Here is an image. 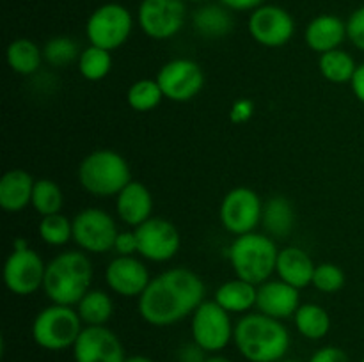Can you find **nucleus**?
Returning a JSON list of instances; mask_svg holds the SVG:
<instances>
[{"label": "nucleus", "instance_id": "f257e3e1", "mask_svg": "<svg viewBox=\"0 0 364 362\" xmlns=\"http://www.w3.org/2000/svg\"><path fill=\"white\" fill-rule=\"evenodd\" d=\"M206 286L192 270L176 266L153 277L139 297V314L151 327H171L180 323L205 302Z\"/></svg>", "mask_w": 364, "mask_h": 362}, {"label": "nucleus", "instance_id": "f03ea898", "mask_svg": "<svg viewBox=\"0 0 364 362\" xmlns=\"http://www.w3.org/2000/svg\"><path fill=\"white\" fill-rule=\"evenodd\" d=\"M233 343L247 362H279L290 350L291 337L281 319L258 311L235 323Z\"/></svg>", "mask_w": 364, "mask_h": 362}, {"label": "nucleus", "instance_id": "7ed1b4c3", "mask_svg": "<svg viewBox=\"0 0 364 362\" xmlns=\"http://www.w3.org/2000/svg\"><path fill=\"white\" fill-rule=\"evenodd\" d=\"M92 263L82 251H66L46 263L43 291L59 305H77L91 290Z\"/></svg>", "mask_w": 364, "mask_h": 362}, {"label": "nucleus", "instance_id": "20e7f679", "mask_svg": "<svg viewBox=\"0 0 364 362\" xmlns=\"http://www.w3.org/2000/svg\"><path fill=\"white\" fill-rule=\"evenodd\" d=\"M277 256L279 248L276 241L269 234L256 231L235 238L228 251L235 275L255 286L270 280L272 273L276 272Z\"/></svg>", "mask_w": 364, "mask_h": 362}, {"label": "nucleus", "instance_id": "39448f33", "mask_svg": "<svg viewBox=\"0 0 364 362\" xmlns=\"http://www.w3.org/2000/svg\"><path fill=\"white\" fill-rule=\"evenodd\" d=\"M130 181V165L114 149H96L78 165V183L95 197H114Z\"/></svg>", "mask_w": 364, "mask_h": 362}, {"label": "nucleus", "instance_id": "423d86ee", "mask_svg": "<svg viewBox=\"0 0 364 362\" xmlns=\"http://www.w3.org/2000/svg\"><path fill=\"white\" fill-rule=\"evenodd\" d=\"M84 330L77 309L70 305L52 304L41 309L32 322V339L39 348L48 351H63L73 348Z\"/></svg>", "mask_w": 364, "mask_h": 362}, {"label": "nucleus", "instance_id": "0eeeda50", "mask_svg": "<svg viewBox=\"0 0 364 362\" xmlns=\"http://www.w3.org/2000/svg\"><path fill=\"white\" fill-rule=\"evenodd\" d=\"M134 31V16L130 11L117 2H107L96 7L85 21V35L89 43L98 48H121Z\"/></svg>", "mask_w": 364, "mask_h": 362}, {"label": "nucleus", "instance_id": "6e6552de", "mask_svg": "<svg viewBox=\"0 0 364 362\" xmlns=\"http://www.w3.org/2000/svg\"><path fill=\"white\" fill-rule=\"evenodd\" d=\"M192 341L206 353H219L233 341L235 325L231 314L215 300H205L191 319Z\"/></svg>", "mask_w": 364, "mask_h": 362}, {"label": "nucleus", "instance_id": "1a4fd4ad", "mask_svg": "<svg viewBox=\"0 0 364 362\" xmlns=\"http://www.w3.org/2000/svg\"><path fill=\"white\" fill-rule=\"evenodd\" d=\"M263 202L252 188L237 187L224 195L219 208V219L224 229L235 236L255 233L262 224Z\"/></svg>", "mask_w": 364, "mask_h": 362}, {"label": "nucleus", "instance_id": "9d476101", "mask_svg": "<svg viewBox=\"0 0 364 362\" xmlns=\"http://www.w3.org/2000/svg\"><path fill=\"white\" fill-rule=\"evenodd\" d=\"M117 233L114 216L102 208H85L73 219V241L89 254L112 251Z\"/></svg>", "mask_w": 364, "mask_h": 362}, {"label": "nucleus", "instance_id": "9b49d317", "mask_svg": "<svg viewBox=\"0 0 364 362\" xmlns=\"http://www.w3.org/2000/svg\"><path fill=\"white\" fill-rule=\"evenodd\" d=\"M187 6L183 0H141L137 23L148 38L166 41L183 28Z\"/></svg>", "mask_w": 364, "mask_h": 362}, {"label": "nucleus", "instance_id": "f8f14e48", "mask_svg": "<svg viewBox=\"0 0 364 362\" xmlns=\"http://www.w3.org/2000/svg\"><path fill=\"white\" fill-rule=\"evenodd\" d=\"M164 98L176 103L194 99L205 87V73L196 60L178 57L160 67L156 75Z\"/></svg>", "mask_w": 364, "mask_h": 362}, {"label": "nucleus", "instance_id": "ddd939ff", "mask_svg": "<svg viewBox=\"0 0 364 362\" xmlns=\"http://www.w3.org/2000/svg\"><path fill=\"white\" fill-rule=\"evenodd\" d=\"M247 31L258 45L267 48H281L294 38L295 21L284 7L263 4L249 14Z\"/></svg>", "mask_w": 364, "mask_h": 362}, {"label": "nucleus", "instance_id": "4468645a", "mask_svg": "<svg viewBox=\"0 0 364 362\" xmlns=\"http://www.w3.org/2000/svg\"><path fill=\"white\" fill-rule=\"evenodd\" d=\"M46 265L31 247L13 248L4 265V283L11 293L27 297L43 287Z\"/></svg>", "mask_w": 364, "mask_h": 362}, {"label": "nucleus", "instance_id": "2eb2a0df", "mask_svg": "<svg viewBox=\"0 0 364 362\" xmlns=\"http://www.w3.org/2000/svg\"><path fill=\"white\" fill-rule=\"evenodd\" d=\"M139 241V256L153 263H166L178 254L181 247L180 231L171 220L151 216L135 227Z\"/></svg>", "mask_w": 364, "mask_h": 362}, {"label": "nucleus", "instance_id": "dca6fc26", "mask_svg": "<svg viewBox=\"0 0 364 362\" xmlns=\"http://www.w3.org/2000/svg\"><path fill=\"white\" fill-rule=\"evenodd\" d=\"M75 362H124L127 353L116 332L109 327H84L73 344Z\"/></svg>", "mask_w": 364, "mask_h": 362}, {"label": "nucleus", "instance_id": "f3484780", "mask_svg": "<svg viewBox=\"0 0 364 362\" xmlns=\"http://www.w3.org/2000/svg\"><path fill=\"white\" fill-rule=\"evenodd\" d=\"M105 283L116 295L139 298L151 283L148 268L135 256H117L107 265Z\"/></svg>", "mask_w": 364, "mask_h": 362}, {"label": "nucleus", "instance_id": "a211bd4d", "mask_svg": "<svg viewBox=\"0 0 364 362\" xmlns=\"http://www.w3.org/2000/svg\"><path fill=\"white\" fill-rule=\"evenodd\" d=\"M297 287L290 286L284 280H267L258 286L256 309L263 314L276 319L294 318L297 309L301 307V295Z\"/></svg>", "mask_w": 364, "mask_h": 362}, {"label": "nucleus", "instance_id": "6ab92c4d", "mask_svg": "<svg viewBox=\"0 0 364 362\" xmlns=\"http://www.w3.org/2000/svg\"><path fill=\"white\" fill-rule=\"evenodd\" d=\"M116 212L123 224L130 227H139L146 220L151 219L153 195L139 181H130L119 194L116 195Z\"/></svg>", "mask_w": 364, "mask_h": 362}, {"label": "nucleus", "instance_id": "aec40b11", "mask_svg": "<svg viewBox=\"0 0 364 362\" xmlns=\"http://www.w3.org/2000/svg\"><path fill=\"white\" fill-rule=\"evenodd\" d=\"M345 39H347V21L336 14H318L309 21L304 31L306 45L320 55L340 48Z\"/></svg>", "mask_w": 364, "mask_h": 362}, {"label": "nucleus", "instance_id": "412c9836", "mask_svg": "<svg viewBox=\"0 0 364 362\" xmlns=\"http://www.w3.org/2000/svg\"><path fill=\"white\" fill-rule=\"evenodd\" d=\"M315 268L316 265L313 263L311 256L294 245L281 248L279 256H277L276 273L281 280L297 290H304L309 284H313Z\"/></svg>", "mask_w": 364, "mask_h": 362}, {"label": "nucleus", "instance_id": "4be33fe9", "mask_svg": "<svg viewBox=\"0 0 364 362\" xmlns=\"http://www.w3.org/2000/svg\"><path fill=\"white\" fill-rule=\"evenodd\" d=\"M36 180L23 169H11L0 180V206L7 213H20L32 202Z\"/></svg>", "mask_w": 364, "mask_h": 362}, {"label": "nucleus", "instance_id": "5701e85b", "mask_svg": "<svg viewBox=\"0 0 364 362\" xmlns=\"http://www.w3.org/2000/svg\"><path fill=\"white\" fill-rule=\"evenodd\" d=\"M233 16L223 4H205L192 14V27L196 34L205 39L226 38L233 31Z\"/></svg>", "mask_w": 364, "mask_h": 362}, {"label": "nucleus", "instance_id": "b1692460", "mask_svg": "<svg viewBox=\"0 0 364 362\" xmlns=\"http://www.w3.org/2000/svg\"><path fill=\"white\" fill-rule=\"evenodd\" d=\"M256 298H258V286L237 277L220 284L213 300L230 314H247L252 307H256Z\"/></svg>", "mask_w": 364, "mask_h": 362}, {"label": "nucleus", "instance_id": "393cba45", "mask_svg": "<svg viewBox=\"0 0 364 362\" xmlns=\"http://www.w3.org/2000/svg\"><path fill=\"white\" fill-rule=\"evenodd\" d=\"M262 226L272 238L290 236L295 226V209L291 202L283 195H276L263 202Z\"/></svg>", "mask_w": 364, "mask_h": 362}, {"label": "nucleus", "instance_id": "a878e982", "mask_svg": "<svg viewBox=\"0 0 364 362\" xmlns=\"http://www.w3.org/2000/svg\"><path fill=\"white\" fill-rule=\"evenodd\" d=\"M6 57L11 70L18 75H23V77L38 73L41 62L45 60L43 50L32 39L27 38H18L11 41L7 46Z\"/></svg>", "mask_w": 364, "mask_h": 362}, {"label": "nucleus", "instance_id": "bb28decb", "mask_svg": "<svg viewBox=\"0 0 364 362\" xmlns=\"http://www.w3.org/2000/svg\"><path fill=\"white\" fill-rule=\"evenodd\" d=\"M295 329L302 337L309 341H320L329 334L331 316L322 305L318 304H301L294 314Z\"/></svg>", "mask_w": 364, "mask_h": 362}, {"label": "nucleus", "instance_id": "cd10ccee", "mask_svg": "<svg viewBox=\"0 0 364 362\" xmlns=\"http://www.w3.org/2000/svg\"><path fill=\"white\" fill-rule=\"evenodd\" d=\"M77 312L84 327H102L114 314V302L103 290H89L77 304Z\"/></svg>", "mask_w": 364, "mask_h": 362}, {"label": "nucleus", "instance_id": "c85d7f7f", "mask_svg": "<svg viewBox=\"0 0 364 362\" xmlns=\"http://www.w3.org/2000/svg\"><path fill=\"white\" fill-rule=\"evenodd\" d=\"M318 70L320 75L331 84H350L352 77L358 70V64H355V59L350 53L336 48L320 55Z\"/></svg>", "mask_w": 364, "mask_h": 362}, {"label": "nucleus", "instance_id": "c756f323", "mask_svg": "<svg viewBox=\"0 0 364 362\" xmlns=\"http://www.w3.org/2000/svg\"><path fill=\"white\" fill-rule=\"evenodd\" d=\"M78 73L89 82H100L112 70V52L89 45L78 57Z\"/></svg>", "mask_w": 364, "mask_h": 362}, {"label": "nucleus", "instance_id": "7c9ffc66", "mask_svg": "<svg viewBox=\"0 0 364 362\" xmlns=\"http://www.w3.org/2000/svg\"><path fill=\"white\" fill-rule=\"evenodd\" d=\"M63 202H64L63 190H60V187L55 183V181L48 180V177L36 180L31 204L39 215L48 216V215H55V213H60Z\"/></svg>", "mask_w": 364, "mask_h": 362}, {"label": "nucleus", "instance_id": "2f4dec72", "mask_svg": "<svg viewBox=\"0 0 364 362\" xmlns=\"http://www.w3.org/2000/svg\"><path fill=\"white\" fill-rule=\"evenodd\" d=\"M164 92L159 82L151 78H142L134 82L127 92V102L135 112H149L162 103Z\"/></svg>", "mask_w": 364, "mask_h": 362}, {"label": "nucleus", "instance_id": "473e14b6", "mask_svg": "<svg viewBox=\"0 0 364 362\" xmlns=\"http://www.w3.org/2000/svg\"><path fill=\"white\" fill-rule=\"evenodd\" d=\"M80 52L77 41L70 35H53L43 46V57L53 67H68L78 62Z\"/></svg>", "mask_w": 364, "mask_h": 362}, {"label": "nucleus", "instance_id": "72a5a7b5", "mask_svg": "<svg viewBox=\"0 0 364 362\" xmlns=\"http://www.w3.org/2000/svg\"><path fill=\"white\" fill-rule=\"evenodd\" d=\"M38 233L39 238L50 247H63L68 241L73 240V220H70L63 213L41 216Z\"/></svg>", "mask_w": 364, "mask_h": 362}, {"label": "nucleus", "instance_id": "f704fd0d", "mask_svg": "<svg viewBox=\"0 0 364 362\" xmlns=\"http://www.w3.org/2000/svg\"><path fill=\"white\" fill-rule=\"evenodd\" d=\"M313 286L322 293H336L345 286V273L334 263H322L316 265L313 273Z\"/></svg>", "mask_w": 364, "mask_h": 362}, {"label": "nucleus", "instance_id": "c9c22d12", "mask_svg": "<svg viewBox=\"0 0 364 362\" xmlns=\"http://www.w3.org/2000/svg\"><path fill=\"white\" fill-rule=\"evenodd\" d=\"M347 39L364 52V6L358 7L347 20Z\"/></svg>", "mask_w": 364, "mask_h": 362}, {"label": "nucleus", "instance_id": "e433bc0d", "mask_svg": "<svg viewBox=\"0 0 364 362\" xmlns=\"http://www.w3.org/2000/svg\"><path fill=\"white\" fill-rule=\"evenodd\" d=\"M112 251H116L117 256L139 254V241L135 231H119L116 241H114Z\"/></svg>", "mask_w": 364, "mask_h": 362}, {"label": "nucleus", "instance_id": "4c0bfd02", "mask_svg": "<svg viewBox=\"0 0 364 362\" xmlns=\"http://www.w3.org/2000/svg\"><path fill=\"white\" fill-rule=\"evenodd\" d=\"M308 362H350V357L347 355V351L340 346H334V344H327V346L318 348L315 353L309 357Z\"/></svg>", "mask_w": 364, "mask_h": 362}, {"label": "nucleus", "instance_id": "58836bf2", "mask_svg": "<svg viewBox=\"0 0 364 362\" xmlns=\"http://www.w3.org/2000/svg\"><path fill=\"white\" fill-rule=\"evenodd\" d=\"M252 114H255V103L251 99H238L231 106L230 119L237 124H244L251 119Z\"/></svg>", "mask_w": 364, "mask_h": 362}, {"label": "nucleus", "instance_id": "ea45409f", "mask_svg": "<svg viewBox=\"0 0 364 362\" xmlns=\"http://www.w3.org/2000/svg\"><path fill=\"white\" fill-rule=\"evenodd\" d=\"M176 357H178V362H205L206 357H208V353H206L199 344H196L194 341H191V343L183 344V346L178 350Z\"/></svg>", "mask_w": 364, "mask_h": 362}, {"label": "nucleus", "instance_id": "a19ab883", "mask_svg": "<svg viewBox=\"0 0 364 362\" xmlns=\"http://www.w3.org/2000/svg\"><path fill=\"white\" fill-rule=\"evenodd\" d=\"M230 11H255L262 7L267 0H219Z\"/></svg>", "mask_w": 364, "mask_h": 362}, {"label": "nucleus", "instance_id": "79ce46f5", "mask_svg": "<svg viewBox=\"0 0 364 362\" xmlns=\"http://www.w3.org/2000/svg\"><path fill=\"white\" fill-rule=\"evenodd\" d=\"M350 87L355 98L364 105V62L358 64V70H355L354 77H352Z\"/></svg>", "mask_w": 364, "mask_h": 362}, {"label": "nucleus", "instance_id": "37998d69", "mask_svg": "<svg viewBox=\"0 0 364 362\" xmlns=\"http://www.w3.org/2000/svg\"><path fill=\"white\" fill-rule=\"evenodd\" d=\"M205 362H233L231 358H228L226 355H220V353H208Z\"/></svg>", "mask_w": 364, "mask_h": 362}, {"label": "nucleus", "instance_id": "c03bdc74", "mask_svg": "<svg viewBox=\"0 0 364 362\" xmlns=\"http://www.w3.org/2000/svg\"><path fill=\"white\" fill-rule=\"evenodd\" d=\"M124 362H155L151 357H146V355H130V357H127V361Z\"/></svg>", "mask_w": 364, "mask_h": 362}, {"label": "nucleus", "instance_id": "a18cd8bd", "mask_svg": "<svg viewBox=\"0 0 364 362\" xmlns=\"http://www.w3.org/2000/svg\"><path fill=\"white\" fill-rule=\"evenodd\" d=\"M279 362H301V361H297V358H288V357H284V358H281Z\"/></svg>", "mask_w": 364, "mask_h": 362}, {"label": "nucleus", "instance_id": "49530a36", "mask_svg": "<svg viewBox=\"0 0 364 362\" xmlns=\"http://www.w3.org/2000/svg\"><path fill=\"white\" fill-rule=\"evenodd\" d=\"M183 2H206V0H183Z\"/></svg>", "mask_w": 364, "mask_h": 362}, {"label": "nucleus", "instance_id": "de8ad7c7", "mask_svg": "<svg viewBox=\"0 0 364 362\" xmlns=\"http://www.w3.org/2000/svg\"><path fill=\"white\" fill-rule=\"evenodd\" d=\"M359 362H364V357H363V358H361V361H359Z\"/></svg>", "mask_w": 364, "mask_h": 362}]
</instances>
